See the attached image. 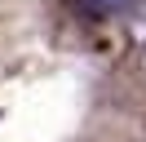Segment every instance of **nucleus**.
I'll return each instance as SVG.
<instances>
[{
  "instance_id": "f257e3e1",
  "label": "nucleus",
  "mask_w": 146,
  "mask_h": 142,
  "mask_svg": "<svg viewBox=\"0 0 146 142\" xmlns=\"http://www.w3.org/2000/svg\"><path fill=\"white\" fill-rule=\"evenodd\" d=\"M89 13H124V9H133V0H80Z\"/></svg>"
}]
</instances>
